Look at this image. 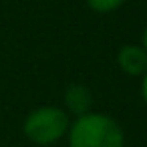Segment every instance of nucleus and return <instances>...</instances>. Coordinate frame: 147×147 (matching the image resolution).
Wrapping results in <instances>:
<instances>
[{"mask_svg":"<svg viewBox=\"0 0 147 147\" xmlns=\"http://www.w3.org/2000/svg\"><path fill=\"white\" fill-rule=\"evenodd\" d=\"M121 125L101 113H87L69 127V147H123Z\"/></svg>","mask_w":147,"mask_h":147,"instance_id":"1","label":"nucleus"},{"mask_svg":"<svg viewBox=\"0 0 147 147\" xmlns=\"http://www.w3.org/2000/svg\"><path fill=\"white\" fill-rule=\"evenodd\" d=\"M69 115L59 107H38L24 121V135L36 145H53L69 131Z\"/></svg>","mask_w":147,"mask_h":147,"instance_id":"2","label":"nucleus"},{"mask_svg":"<svg viewBox=\"0 0 147 147\" xmlns=\"http://www.w3.org/2000/svg\"><path fill=\"white\" fill-rule=\"evenodd\" d=\"M117 63L125 75L143 77L147 71V53L139 45H123L117 53Z\"/></svg>","mask_w":147,"mask_h":147,"instance_id":"3","label":"nucleus"},{"mask_svg":"<svg viewBox=\"0 0 147 147\" xmlns=\"http://www.w3.org/2000/svg\"><path fill=\"white\" fill-rule=\"evenodd\" d=\"M65 105L69 109V113L83 117L87 113H91L93 107V95L85 85H71L65 93Z\"/></svg>","mask_w":147,"mask_h":147,"instance_id":"4","label":"nucleus"},{"mask_svg":"<svg viewBox=\"0 0 147 147\" xmlns=\"http://www.w3.org/2000/svg\"><path fill=\"white\" fill-rule=\"evenodd\" d=\"M123 2H125V0H87V4H89L95 12H101V14L117 10Z\"/></svg>","mask_w":147,"mask_h":147,"instance_id":"5","label":"nucleus"},{"mask_svg":"<svg viewBox=\"0 0 147 147\" xmlns=\"http://www.w3.org/2000/svg\"><path fill=\"white\" fill-rule=\"evenodd\" d=\"M141 97H143V101L147 105V71L143 73V81H141Z\"/></svg>","mask_w":147,"mask_h":147,"instance_id":"6","label":"nucleus"},{"mask_svg":"<svg viewBox=\"0 0 147 147\" xmlns=\"http://www.w3.org/2000/svg\"><path fill=\"white\" fill-rule=\"evenodd\" d=\"M143 49H145V53H147V26H145V30H143V45H141Z\"/></svg>","mask_w":147,"mask_h":147,"instance_id":"7","label":"nucleus"}]
</instances>
